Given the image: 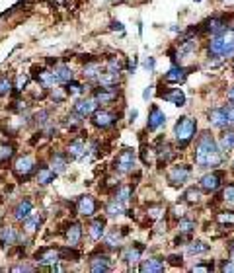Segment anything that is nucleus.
I'll use <instances>...</instances> for the list:
<instances>
[{"mask_svg": "<svg viewBox=\"0 0 234 273\" xmlns=\"http://www.w3.org/2000/svg\"><path fill=\"white\" fill-rule=\"evenodd\" d=\"M195 164L199 168H217L222 164V153L211 133H203L195 145Z\"/></svg>", "mask_w": 234, "mask_h": 273, "instance_id": "nucleus-1", "label": "nucleus"}, {"mask_svg": "<svg viewBox=\"0 0 234 273\" xmlns=\"http://www.w3.org/2000/svg\"><path fill=\"white\" fill-rule=\"evenodd\" d=\"M234 55V28L213 35L209 41V57H230Z\"/></svg>", "mask_w": 234, "mask_h": 273, "instance_id": "nucleus-2", "label": "nucleus"}, {"mask_svg": "<svg viewBox=\"0 0 234 273\" xmlns=\"http://www.w3.org/2000/svg\"><path fill=\"white\" fill-rule=\"evenodd\" d=\"M195 133H197V121L193 117H189V115L180 117L178 123L174 125V139H176L180 149H185L191 143Z\"/></svg>", "mask_w": 234, "mask_h": 273, "instance_id": "nucleus-3", "label": "nucleus"}, {"mask_svg": "<svg viewBox=\"0 0 234 273\" xmlns=\"http://www.w3.org/2000/svg\"><path fill=\"white\" fill-rule=\"evenodd\" d=\"M135 162H137V154L133 149H125L119 156H117L115 160V172H119V174H131L133 168H135Z\"/></svg>", "mask_w": 234, "mask_h": 273, "instance_id": "nucleus-4", "label": "nucleus"}, {"mask_svg": "<svg viewBox=\"0 0 234 273\" xmlns=\"http://www.w3.org/2000/svg\"><path fill=\"white\" fill-rule=\"evenodd\" d=\"M12 170H14L16 178H20V180H28V178L35 172V160H33V156H30V154L20 156V158L14 162Z\"/></svg>", "mask_w": 234, "mask_h": 273, "instance_id": "nucleus-5", "label": "nucleus"}, {"mask_svg": "<svg viewBox=\"0 0 234 273\" xmlns=\"http://www.w3.org/2000/svg\"><path fill=\"white\" fill-rule=\"evenodd\" d=\"M189 178H191V166H189V164H176V166H172L170 172H168V182H170V186H174V188L184 186Z\"/></svg>", "mask_w": 234, "mask_h": 273, "instance_id": "nucleus-6", "label": "nucleus"}, {"mask_svg": "<svg viewBox=\"0 0 234 273\" xmlns=\"http://www.w3.org/2000/svg\"><path fill=\"white\" fill-rule=\"evenodd\" d=\"M117 119H119V115L115 111H109V109H96L92 113V123L98 129H109L117 123Z\"/></svg>", "mask_w": 234, "mask_h": 273, "instance_id": "nucleus-7", "label": "nucleus"}, {"mask_svg": "<svg viewBox=\"0 0 234 273\" xmlns=\"http://www.w3.org/2000/svg\"><path fill=\"white\" fill-rule=\"evenodd\" d=\"M222 180H224V172H211V174H205V176L201 178L199 188H201L203 191H207V193H213V191H217V189L220 188Z\"/></svg>", "mask_w": 234, "mask_h": 273, "instance_id": "nucleus-8", "label": "nucleus"}, {"mask_svg": "<svg viewBox=\"0 0 234 273\" xmlns=\"http://www.w3.org/2000/svg\"><path fill=\"white\" fill-rule=\"evenodd\" d=\"M76 213L82 217H94L98 213V201L92 195H82L76 201Z\"/></svg>", "mask_w": 234, "mask_h": 273, "instance_id": "nucleus-9", "label": "nucleus"}, {"mask_svg": "<svg viewBox=\"0 0 234 273\" xmlns=\"http://www.w3.org/2000/svg\"><path fill=\"white\" fill-rule=\"evenodd\" d=\"M117 96H119V90H117L115 86H109V88L100 86V88L94 90V100H96L98 103H101V105L113 103V102L117 100Z\"/></svg>", "mask_w": 234, "mask_h": 273, "instance_id": "nucleus-10", "label": "nucleus"}, {"mask_svg": "<svg viewBox=\"0 0 234 273\" xmlns=\"http://www.w3.org/2000/svg\"><path fill=\"white\" fill-rule=\"evenodd\" d=\"M35 261L41 263V265L59 263V261H61V250H57V248H41V250L35 254Z\"/></svg>", "mask_w": 234, "mask_h": 273, "instance_id": "nucleus-11", "label": "nucleus"}, {"mask_svg": "<svg viewBox=\"0 0 234 273\" xmlns=\"http://www.w3.org/2000/svg\"><path fill=\"white\" fill-rule=\"evenodd\" d=\"M164 123H166V113H164L158 105H150L149 121H147V129H149V131H158Z\"/></svg>", "mask_w": 234, "mask_h": 273, "instance_id": "nucleus-12", "label": "nucleus"}, {"mask_svg": "<svg viewBox=\"0 0 234 273\" xmlns=\"http://www.w3.org/2000/svg\"><path fill=\"white\" fill-rule=\"evenodd\" d=\"M187 74H189V70L185 68V67H172L164 76H162V82H166V84H180V82H184L185 78H187Z\"/></svg>", "mask_w": 234, "mask_h": 273, "instance_id": "nucleus-13", "label": "nucleus"}, {"mask_svg": "<svg viewBox=\"0 0 234 273\" xmlns=\"http://www.w3.org/2000/svg\"><path fill=\"white\" fill-rule=\"evenodd\" d=\"M98 102L94 100V96L92 98H84V100H78L76 103H74V107H72V111H76L78 115H82L84 119L88 117V115H92L96 109H98Z\"/></svg>", "mask_w": 234, "mask_h": 273, "instance_id": "nucleus-14", "label": "nucleus"}, {"mask_svg": "<svg viewBox=\"0 0 234 273\" xmlns=\"http://www.w3.org/2000/svg\"><path fill=\"white\" fill-rule=\"evenodd\" d=\"M65 238H67L68 246L76 248L80 244V240H82V224L80 222H70L67 226V230H65Z\"/></svg>", "mask_w": 234, "mask_h": 273, "instance_id": "nucleus-15", "label": "nucleus"}, {"mask_svg": "<svg viewBox=\"0 0 234 273\" xmlns=\"http://www.w3.org/2000/svg\"><path fill=\"white\" fill-rule=\"evenodd\" d=\"M158 96L162 98V100H166V102H170V103H174V105H178V107H182V105H185V94L180 90V88H172V90H160L158 92Z\"/></svg>", "mask_w": 234, "mask_h": 273, "instance_id": "nucleus-16", "label": "nucleus"}, {"mask_svg": "<svg viewBox=\"0 0 234 273\" xmlns=\"http://www.w3.org/2000/svg\"><path fill=\"white\" fill-rule=\"evenodd\" d=\"M33 213V201L32 199H22L16 207H14V221H18V222H22L24 219H28L30 215Z\"/></svg>", "mask_w": 234, "mask_h": 273, "instance_id": "nucleus-17", "label": "nucleus"}, {"mask_svg": "<svg viewBox=\"0 0 234 273\" xmlns=\"http://www.w3.org/2000/svg\"><path fill=\"white\" fill-rule=\"evenodd\" d=\"M164 267H166V261L162 257H149V259H143L139 271H143V273H147V271L149 273H160V271H164Z\"/></svg>", "mask_w": 234, "mask_h": 273, "instance_id": "nucleus-18", "label": "nucleus"}, {"mask_svg": "<svg viewBox=\"0 0 234 273\" xmlns=\"http://www.w3.org/2000/svg\"><path fill=\"white\" fill-rule=\"evenodd\" d=\"M119 78H121V74L117 72V70H101L100 74H98V84L100 86H105V88H109V86H117L119 84Z\"/></svg>", "mask_w": 234, "mask_h": 273, "instance_id": "nucleus-19", "label": "nucleus"}, {"mask_svg": "<svg viewBox=\"0 0 234 273\" xmlns=\"http://www.w3.org/2000/svg\"><path fill=\"white\" fill-rule=\"evenodd\" d=\"M209 123L217 129H224L228 127V119H226V111L224 107H215L209 111Z\"/></svg>", "mask_w": 234, "mask_h": 273, "instance_id": "nucleus-20", "label": "nucleus"}, {"mask_svg": "<svg viewBox=\"0 0 234 273\" xmlns=\"http://www.w3.org/2000/svg\"><path fill=\"white\" fill-rule=\"evenodd\" d=\"M90 269L94 273H101V271H109L111 269V259L105 254H98L90 259Z\"/></svg>", "mask_w": 234, "mask_h": 273, "instance_id": "nucleus-21", "label": "nucleus"}, {"mask_svg": "<svg viewBox=\"0 0 234 273\" xmlns=\"http://www.w3.org/2000/svg\"><path fill=\"white\" fill-rule=\"evenodd\" d=\"M20 238L18 230L14 226H2L0 228V246H12Z\"/></svg>", "mask_w": 234, "mask_h": 273, "instance_id": "nucleus-22", "label": "nucleus"}, {"mask_svg": "<svg viewBox=\"0 0 234 273\" xmlns=\"http://www.w3.org/2000/svg\"><path fill=\"white\" fill-rule=\"evenodd\" d=\"M53 76H55V82L57 84H65V82H68V80L74 78V72H72V68L68 65H57L53 68Z\"/></svg>", "mask_w": 234, "mask_h": 273, "instance_id": "nucleus-23", "label": "nucleus"}, {"mask_svg": "<svg viewBox=\"0 0 234 273\" xmlns=\"http://www.w3.org/2000/svg\"><path fill=\"white\" fill-rule=\"evenodd\" d=\"M226 30V22L222 20V18H211V20H207L205 24H203V32H207V34H211V35H218V34H222Z\"/></svg>", "mask_w": 234, "mask_h": 273, "instance_id": "nucleus-24", "label": "nucleus"}, {"mask_svg": "<svg viewBox=\"0 0 234 273\" xmlns=\"http://www.w3.org/2000/svg\"><path fill=\"white\" fill-rule=\"evenodd\" d=\"M88 232H90V238L92 240H101L103 234H105V219H101V217L94 219L92 224H90V228H88Z\"/></svg>", "mask_w": 234, "mask_h": 273, "instance_id": "nucleus-25", "label": "nucleus"}, {"mask_svg": "<svg viewBox=\"0 0 234 273\" xmlns=\"http://www.w3.org/2000/svg\"><path fill=\"white\" fill-rule=\"evenodd\" d=\"M67 154H68L70 158H82V156L86 154V143L80 141V139H74V141L68 145Z\"/></svg>", "mask_w": 234, "mask_h": 273, "instance_id": "nucleus-26", "label": "nucleus"}, {"mask_svg": "<svg viewBox=\"0 0 234 273\" xmlns=\"http://www.w3.org/2000/svg\"><path fill=\"white\" fill-rule=\"evenodd\" d=\"M141 254H143V246L141 244H133L129 248H125L123 252V261L127 263H137L141 259Z\"/></svg>", "mask_w": 234, "mask_h": 273, "instance_id": "nucleus-27", "label": "nucleus"}, {"mask_svg": "<svg viewBox=\"0 0 234 273\" xmlns=\"http://www.w3.org/2000/svg\"><path fill=\"white\" fill-rule=\"evenodd\" d=\"M39 224H41V215H33V213H32L28 219L22 221V226H24V232H26V234H33V232H37Z\"/></svg>", "mask_w": 234, "mask_h": 273, "instance_id": "nucleus-28", "label": "nucleus"}, {"mask_svg": "<svg viewBox=\"0 0 234 273\" xmlns=\"http://www.w3.org/2000/svg\"><path fill=\"white\" fill-rule=\"evenodd\" d=\"M195 49H197V41L193 37H189L185 41H180V45H178V57H187V55L195 53Z\"/></svg>", "mask_w": 234, "mask_h": 273, "instance_id": "nucleus-29", "label": "nucleus"}, {"mask_svg": "<svg viewBox=\"0 0 234 273\" xmlns=\"http://www.w3.org/2000/svg\"><path fill=\"white\" fill-rule=\"evenodd\" d=\"M55 178H57V172H55V170H51V166H41V168H39V172H37V182H39L41 186L51 184Z\"/></svg>", "mask_w": 234, "mask_h": 273, "instance_id": "nucleus-30", "label": "nucleus"}, {"mask_svg": "<svg viewBox=\"0 0 234 273\" xmlns=\"http://www.w3.org/2000/svg\"><path fill=\"white\" fill-rule=\"evenodd\" d=\"M35 80H37L43 88H51L53 84H57V82H55V76H53V70H45V68H41V70L35 74Z\"/></svg>", "mask_w": 234, "mask_h": 273, "instance_id": "nucleus-31", "label": "nucleus"}, {"mask_svg": "<svg viewBox=\"0 0 234 273\" xmlns=\"http://www.w3.org/2000/svg\"><path fill=\"white\" fill-rule=\"evenodd\" d=\"M67 164H68V160H67V156H65V154L55 153V154L51 156V170H55L57 174L65 172V170H67Z\"/></svg>", "mask_w": 234, "mask_h": 273, "instance_id": "nucleus-32", "label": "nucleus"}, {"mask_svg": "<svg viewBox=\"0 0 234 273\" xmlns=\"http://www.w3.org/2000/svg\"><path fill=\"white\" fill-rule=\"evenodd\" d=\"M131 193H133L131 186H119L115 189V193H113V199H117V201H121L123 205H127L129 199H131Z\"/></svg>", "mask_w": 234, "mask_h": 273, "instance_id": "nucleus-33", "label": "nucleus"}, {"mask_svg": "<svg viewBox=\"0 0 234 273\" xmlns=\"http://www.w3.org/2000/svg\"><path fill=\"white\" fill-rule=\"evenodd\" d=\"M220 151H234V131H224L218 141Z\"/></svg>", "mask_w": 234, "mask_h": 273, "instance_id": "nucleus-34", "label": "nucleus"}, {"mask_svg": "<svg viewBox=\"0 0 234 273\" xmlns=\"http://www.w3.org/2000/svg\"><path fill=\"white\" fill-rule=\"evenodd\" d=\"M209 250H211V246H209V244H205V242H201V240H197V242H189V246H187V254H189V256L207 254Z\"/></svg>", "mask_w": 234, "mask_h": 273, "instance_id": "nucleus-35", "label": "nucleus"}, {"mask_svg": "<svg viewBox=\"0 0 234 273\" xmlns=\"http://www.w3.org/2000/svg\"><path fill=\"white\" fill-rule=\"evenodd\" d=\"M14 154H16L14 145H8V143L0 145V164H6L8 160H12V158H14Z\"/></svg>", "mask_w": 234, "mask_h": 273, "instance_id": "nucleus-36", "label": "nucleus"}, {"mask_svg": "<svg viewBox=\"0 0 234 273\" xmlns=\"http://www.w3.org/2000/svg\"><path fill=\"white\" fill-rule=\"evenodd\" d=\"M105 211H107V215H109V217H119V215H123V213H125V205H123L121 201L113 199V201H109V203H107Z\"/></svg>", "mask_w": 234, "mask_h": 273, "instance_id": "nucleus-37", "label": "nucleus"}, {"mask_svg": "<svg viewBox=\"0 0 234 273\" xmlns=\"http://www.w3.org/2000/svg\"><path fill=\"white\" fill-rule=\"evenodd\" d=\"M121 238H123V232L117 230V228H113V230L105 236V246H109V248L119 246V244H121Z\"/></svg>", "mask_w": 234, "mask_h": 273, "instance_id": "nucleus-38", "label": "nucleus"}, {"mask_svg": "<svg viewBox=\"0 0 234 273\" xmlns=\"http://www.w3.org/2000/svg\"><path fill=\"white\" fill-rule=\"evenodd\" d=\"M100 72H101V67H100V63H96V61H92V63H88V65L84 67V76H86L88 80H96Z\"/></svg>", "mask_w": 234, "mask_h": 273, "instance_id": "nucleus-39", "label": "nucleus"}, {"mask_svg": "<svg viewBox=\"0 0 234 273\" xmlns=\"http://www.w3.org/2000/svg\"><path fill=\"white\" fill-rule=\"evenodd\" d=\"M65 88H67V94H70V96H80V94L86 92V86H82V84L76 82L74 78L68 80V82H65Z\"/></svg>", "mask_w": 234, "mask_h": 273, "instance_id": "nucleus-40", "label": "nucleus"}, {"mask_svg": "<svg viewBox=\"0 0 234 273\" xmlns=\"http://www.w3.org/2000/svg\"><path fill=\"white\" fill-rule=\"evenodd\" d=\"M215 219L222 226H232L234 224V211H220V213H217Z\"/></svg>", "mask_w": 234, "mask_h": 273, "instance_id": "nucleus-41", "label": "nucleus"}, {"mask_svg": "<svg viewBox=\"0 0 234 273\" xmlns=\"http://www.w3.org/2000/svg\"><path fill=\"white\" fill-rule=\"evenodd\" d=\"M195 221H187V219H182L180 222H178V230L182 232V234H191L193 230H195Z\"/></svg>", "mask_w": 234, "mask_h": 273, "instance_id": "nucleus-42", "label": "nucleus"}, {"mask_svg": "<svg viewBox=\"0 0 234 273\" xmlns=\"http://www.w3.org/2000/svg\"><path fill=\"white\" fill-rule=\"evenodd\" d=\"M12 88H14V82H12L8 76H0V98L6 96V94H10Z\"/></svg>", "mask_w": 234, "mask_h": 273, "instance_id": "nucleus-43", "label": "nucleus"}, {"mask_svg": "<svg viewBox=\"0 0 234 273\" xmlns=\"http://www.w3.org/2000/svg\"><path fill=\"white\" fill-rule=\"evenodd\" d=\"M172 158H174V153H172L168 147H164V149H160V151H158V164H160V166H162V164L166 166Z\"/></svg>", "mask_w": 234, "mask_h": 273, "instance_id": "nucleus-44", "label": "nucleus"}, {"mask_svg": "<svg viewBox=\"0 0 234 273\" xmlns=\"http://www.w3.org/2000/svg\"><path fill=\"white\" fill-rule=\"evenodd\" d=\"M184 199H185L187 203H199V199H201V191L195 189V188H189V189L184 193Z\"/></svg>", "mask_w": 234, "mask_h": 273, "instance_id": "nucleus-45", "label": "nucleus"}, {"mask_svg": "<svg viewBox=\"0 0 234 273\" xmlns=\"http://www.w3.org/2000/svg\"><path fill=\"white\" fill-rule=\"evenodd\" d=\"M222 199H224L226 205H234V184H228L222 189Z\"/></svg>", "mask_w": 234, "mask_h": 273, "instance_id": "nucleus-46", "label": "nucleus"}, {"mask_svg": "<svg viewBox=\"0 0 234 273\" xmlns=\"http://www.w3.org/2000/svg\"><path fill=\"white\" fill-rule=\"evenodd\" d=\"M107 68H109V70L121 72V68H123V61H121L119 57H111V59L107 61Z\"/></svg>", "mask_w": 234, "mask_h": 273, "instance_id": "nucleus-47", "label": "nucleus"}, {"mask_svg": "<svg viewBox=\"0 0 234 273\" xmlns=\"http://www.w3.org/2000/svg\"><path fill=\"white\" fill-rule=\"evenodd\" d=\"M28 82H30V76H26V74H20V76H18V82L14 84V88H16L18 92H22V90H26Z\"/></svg>", "mask_w": 234, "mask_h": 273, "instance_id": "nucleus-48", "label": "nucleus"}, {"mask_svg": "<svg viewBox=\"0 0 234 273\" xmlns=\"http://www.w3.org/2000/svg\"><path fill=\"white\" fill-rule=\"evenodd\" d=\"M82 119H84V117H82V115H78V113H76V111H72V115H68V117H67V121H65V123H67V125H68V127H74V125H78V123H82Z\"/></svg>", "mask_w": 234, "mask_h": 273, "instance_id": "nucleus-49", "label": "nucleus"}, {"mask_svg": "<svg viewBox=\"0 0 234 273\" xmlns=\"http://www.w3.org/2000/svg\"><path fill=\"white\" fill-rule=\"evenodd\" d=\"M224 111H226V119H228V125H232V127H234V103H228V105L224 107Z\"/></svg>", "mask_w": 234, "mask_h": 273, "instance_id": "nucleus-50", "label": "nucleus"}, {"mask_svg": "<svg viewBox=\"0 0 234 273\" xmlns=\"http://www.w3.org/2000/svg\"><path fill=\"white\" fill-rule=\"evenodd\" d=\"M35 117H37V123H39V127H43V125L47 123V117H49V111H41V113H37Z\"/></svg>", "mask_w": 234, "mask_h": 273, "instance_id": "nucleus-51", "label": "nucleus"}, {"mask_svg": "<svg viewBox=\"0 0 234 273\" xmlns=\"http://www.w3.org/2000/svg\"><path fill=\"white\" fill-rule=\"evenodd\" d=\"M220 271H224V273H228V271H234V261H232V259L224 261V263L220 265Z\"/></svg>", "mask_w": 234, "mask_h": 273, "instance_id": "nucleus-52", "label": "nucleus"}, {"mask_svg": "<svg viewBox=\"0 0 234 273\" xmlns=\"http://www.w3.org/2000/svg\"><path fill=\"white\" fill-rule=\"evenodd\" d=\"M143 67H145L147 70H154V67H156V61H154L152 57H149V59L145 61V65H143Z\"/></svg>", "mask_w": 234, "mask_h": 273, "instance_id": "nucleus-53", "label": "nucleus"}, {"mask_svg": "<svg viewBox=\"0 0 234 273\" xmlns=\"http://www.w3.org/2000/svg\"><path fill=\"white\" fill-rule=\"evenodd\" d=\"M28 105H26V102H14V105H12V109L14 111H24Z\"/></svg>", "mask_w": 234, "mask_h": 273, "instance_id": "nucleus-54", "label": "nucleus"}, {"mask_svg": "<svg viewBox=\"0 0 234 273\" xmlns=\"http://www.w3.org/2000/svg\"><path fill=\"white\" fill-rule=\"evenodd\" d=\"M168 261H170L172 265H182V263H184V261H182V256H170Z\"/></svg>", "mask_w": 234, "mask_h": 273, "instance_id": "nucleus-55", "label": "nucleus"}, {"mask_svg": "<svg viewBox=\"0 0 234 273\" xmlns=\"http://www.w3.org/2000/svg\"><path fill=\"white\" fill-rule=\"evenodd\" d=\"M191 269H193V271H211L213 265H193Z\"/></svg>", "mask_w": 234, "mask_h": 273, "instance_id": "nucleus-56", "label": "nucleus"}, {"mask_svg": "<svg viewBox=\"0 0 234 273\" xmlns=\"http://www.w3.org/2000/svg\"><path fill=\"white\" fill-rule=\"evenodd\" d=\"M152 88H154V86H152V84H150V86H147V90H145V92H143V100H149V98H150V96H152Z\"/></svg>", "mask_w": 234, "mask_h": 273, "instance_id": "nucleus-57", "label": "nucleus"}, {"mask_svg": "<svg viewBox=\"0 0 234 273\" xmlns=\"http://www.w3.org/2000/svg\"><path fill=\"white\" fill-rule=\"evenodd\" d=\"M33 267H30V265H16L12 271H32Z\"/></svg>", "mask_w": 234, "mask_h": 273, "instance_id": "nucleus-58", "label": "nucleus"}, {"mask_svg": "<svg viewBox=\"0 0 234 273\" xmlns=\"http://www.w3.org/2000/svg\"><path fill=\"white\" fill-rule=\"evenodd\" d=\"M111 28H113V30H119V32H123V26H121V22H111Z\"/></svg>", "mask_w": 234, "mask_h": 273, "instance_id": "nucleus-59", "label": "nucleus"}, {"mask_svg": "<svg viewBox=\"0 0 234 273\" xmlns=\"http://www.w3.org/2000/svg\"><path fill=\"white\" fill-rule=\"evenodd\" d=\"M137 115H139V111H137V109H131V113H129V121L133 123V121L137 119Z\"/></svg>", "mask_w": 234, "mask_h": 273, "instance_id": "nucleus-60", "label": "nucleus"}, {"mask_svg": "<svg viewBox=\"0 0 234 273\" xmlns=\"http://www.w3.org/2000/svg\"><path fill=\"white\" fill-rule=\"evenodd\" d=\"M228 100H230V103H234V86L228 90Z\"/></svg>", "mask_w": 234, "mask_h": 273, "instance_id": "nucleus-61", "label": "nucleus"}, {"mask_svg": "<svg viewBox=\"0 0 234 273\" xmlns=\"http://www.w3.org/2000/svg\"><path fill=\"white\" fill-rule=\"evenodd\" d=\"M230 259H232V261H234V242H232V244H230Z\"/></svg>", "mask_w": 234, "mask_h": 273, "instance_id": "nucleus-62", "label": "nucleus"}, {"mask_svg": "<svg viewBox=\"0 0 234 273\" xmlns=\"http://www.w3.org/2000/svg\"><path fill=\"white\" fill-rule=\"evenodd\" d=\"M232 170H234V160H232Z\"/></svg>", "mask_w": 234, "mask_h": 273, "instance_id": "nucleus-63", "label": "nucleus"}]
</instances>
